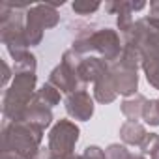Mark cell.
Segmentation results:
<instances>
[{
    "label": "cell",
    "mask_w": 159,
    "mask_h": 159,
    "mask_svg": "<svg viewBox=\"0 0 159 159\" xmlns=\"http://www.w3.org/2000/svg\"><path fill=\"white\" fill-rule=\"evenodd\" d=\"M38 75L36 73H15L11 84L4 90L2 114L10 122H25V112L36 96Z\"/></svg>",
    "instance_id": "6da1fadb"
},
{
    "label": "cell",
    "mask_w": 159,
    "mask_h": 159,
    "mask_svg": "<svg viewBox=\"0 0 159 159\" xmlns=\"http://www.w3.org/2000/svg\"><path fill=\"white\" fill-rule=\"evenodd\" d=\"M45 129L30 122H10L2 129V152L17 153L28 159L38 148H41Z\"/></svg>",
    "instance_id": "7a4b0ae2"
},
{
    "label": "cell",
    "mask_w": 159,
    "mask_h": 159,
    "mask_svg": "<svg viewBox=\"0 0 159 159\" xmlns=\"http://www.w3.org/2000/svg\"><path fill=\"white\" fill-rule=\"evenodd\" d=\"M122 39L124 43L135 45L137 49H140L144 58L159 60V25L153 23L148 15L137 19L131 32Z\"/></svg>",
    "instance_id": "3957f363"
},
{
    "label": "cell",
    "mask_w": 159,
    "mask_h": 159,
    "mask_svg": "<svg viewBox=\"0 0 159 159\" xmlns=\"http://www.w3.org/2000/svg\"><path fill=\"white\" fill-rule=\"evenodd\" d=\"M81 137V129L73 120L62 118L56 120L47 135V146L52 155L58 157H71L75 155V146Z\"/></svg>",
    "instance_id": "277c9868"
},
{
    "label": "cell",
    "mask_w": 159,
    "mask_h": 159,
    "mask_svg": "<svg viewBox=\"0 0 159 159\" xmlns=\"http://www.w3.org/2000/svg\"><path fill=\"white\" fill-rule=\"evenodd\" d=\"M92 45H94V52H98L99 58H103L107 64H114L122 54L124 39L118 34V30L99 28V30H94L92 34Z\"/></svg>",
    "instance_id": "5b68a950"
},
{
    "label": "cell",
    "mask_w": 159,
    "mask_h": 159,
    "mask_svg": "<svg viewBox=\"0 0 159 159\" xmlns=\"http://www.w3.org/2000/svg\"><path fill=\"white\" fill-rule=\"evenodd\" d=\"M49 83L52 86H56L62 94L69 96V94H75V92H83L86 90V83H83V79L79 77V73L64 64H58L52 67L51 75H49Z\"/></svg>",
    "instance_id": "8992f818"
},
{
    "label": "cell",
    "mask_w": 159,
    "mask_h": 159,
    "mask_svg": "<svg viewBox=\"0 0 159 159\" xmlns=\"http://www.w3.org/2000/svg\"><path fill=\"white\" fill-rule=\"evenodd\" d=\"M96 99L94 96H90V92L83 90V92H75L69 94L66 98V112L71 120L75 122H88L94 112H96Z\"/></svg>",
    "instance_id": "52a82bcc"
},
{
    "label": "cell",
    "mask_w": 159,
    "mask_h": 159,
    "mask_svg": "<svg viewBox=\"0 0 159 159\" xmlns=\"http://www.w3.org/2000/svg\"><path fill=\"white\" fill-rule=\"evenodd\" d=\"M111 77H112V83L114 88L118 92V96L124 98H131L135 94H139V71L122 66L120 62L111 64Z\"/></svg>",
    "instance_id": "ba28073f"
},
{
    "label": "cell",
    "mask_w": 159,
    "mask_h": 159,
    "mask_svg": "<svg viewBox=\"0 0 159 159\" xmlns=\"http://www.w3.org/2000/svg\"><path fill=\"white\" fill-rule=\"evenodd\" d=\"M109 71H111V64H107L103 58L94 56V54L84 56L83 62H81V66H79V69H77L79 77H81V79H83V83H86V84H90V83H98L99 79L105 77Z\"/></svg>",
    "instance_id": "9c48e42d"
},
{
    "label": "cell",
    "mask_w": 159,
    "mask_h": 159,
    "mask_svg": "<svg viewBox=\"0 0 159 159\" xmlns=\"http://www.w3.org/2000/svg\"><path fill=\"white\" fill-rule=\"evenodd\" d=\"M52 109L45 107L43 103H39L34 96V99L30 101V105L26 107V112H25V122H30L41 129H47V127H52Z\"/></svg>",
    "instance_id": "30bf717a"
},
{
    "label": "cell",
    "mask_w": 159,
    "mask_h": 159,
    "mask_svg": "<svg viewBox=\"0 0 159 159\" xmlns=\"http://www.w3.org/2000/svg\"><path fill=\"white\" fill-rule=\"evenodd\" d=\"M43 34H45V26H43L39 15L36 13L34 6H30L26 10V21H25V36H26L28 47L39 45L43 41Z\"/></svg>",
    "instance_id": "8fae6325"
},
{
    "label": "cell",
    "mask_w": 159,
    "mask_h": 159,
    "mask_svg": "<svg viewBox=\"0 0 159 159\" xmlns=\"http://www.w3.org/2000/svg\"><path fill=\"white\" fill-rule=\"evenodd\" d=\"M92 96L98 103L101 105H109V103H114L116 98H118V92L114 88V83H112V77H111V71L101 77L98 83H94V90H92Z\"/></svg>",
    "instance_id": "7c38bea8"
},
{
    "label": "cell",
    "mask_w": 159,
    "mask_h": 159,
    "mask_svg": "<svg viewBox=\"0 0 159 159\" xmlns=\"http://www.w3.org/2000/svg\"><path fill=\"white\" fill-rule=\"evenodd\" d=\"M146 135H148V131L140 122L125 120L120 125V139L125 146H140V142L144 140Z\"/></svg>",
    "instance_id": "4fadbf2b"
},
{
    "label": "cell",
    "mask_w": 159,
    "mask_h": 159,
    "mask_svg": "<svg viewBox=\"0 0 159 159\" xmlns=\"http://www.w3.org/2000/svg\"><path fill=\"white\" fill-rule=\"evenodd\" d=\"M144 103H146V98L142 94H135L131 98H125L122 103H120V109H122V114L127 118V120H133V122H139L142 118V109H144Z\"/></svg>",
    "instance_id": "5bb4252c"
},
{
    "label": "cell",
    "mask_w": 159,
    "mask_h": 159,
    "mask_svg": "<svg viewBox=\"0 0 159 159\" xmlns=\"http://www.w3.org/2000/svg\"><path fill=\"white\" fill-rule=\"evenodd\" d=\"M118 62L125 67H131V69H140L142 67V62H144V54L140 49H137L135 45H127L124 43V49H122V54L118 58Z\"/></svg>",
    "instance_id": "9a60e30c"
},
{
    "label": "cell",
    "mask_w": 159,
    "mask_h": 159,
    "mask_svg": "<svg viewBox=\"0 0 159 159\" xmlns=\"http://www.w3.org/2000/svg\"><path fill=\"white\" fill-rule=\"evenodd\" d=\"M62 92L56 88V86H52L49 81L36 92V99L39 101V103H43L45 107H49V109H52V107H56V105H60V101H62Z\"/></svg>",
    "instance_id": "2e32d148"
},
{
    "label": "cell",
    "mask_w": 159,
    "mask_h": 159,
    "mask_svg": "<svg viewBox=\"0 0 159 159\" xmlns=\"http://www.w3.org/2000/svg\"><path fill=\"white\" fill-rule=\"evenodd\" d=\"M36 67H38V60L30 51L13 58V73H36Z\"/></svg>",
    "instance_id": "e0dca14e"
},
{
    "label": "cell",
    "mask_w": 159,
    "mask_h": 159,
    "mask_svg": "<svg viewBox=\"0 0 159 159\" xmlns=\"http://www.w3.org/2000/svg\"><path fill=\"white\" fill-rule=\"evenodd\" d=\"M146 75V81L152 88L159 90V60H153V58H144L142 62V67H140Z\"/></svg>",
    "instance_id": "ac0fdd59"
},
{
    "label": "cell",
    "mask_w": 159,
    "mask_h": 159,
    "mask_svg": "<svg viewBox=\"0 0 159 159\" xmlns=\"http://www.w3.org/2000/svg\"><path fill=\"white\" fill-rule=\"evenodd\" d=\"M142 120L150 127H159V105L157 99H146L142 109Z\"/></svg>",
    "instance_id": "d6986e66"
},
{
    "label": "cell",
    "mask_w": 159,
    "mask_h": 159,
    "mask_svg": "<svg viewBox=\"0 0 159 159\" xmlns=\"http://www.w3.org/2000/svg\"><path fill=\"white\" fill-rule=\"evenodd\" d=\"M101 8V2H88V0H77V2L71 4V10L77 13V15H94L98 10Z\"/></svg>",
    "instance_id": "ffe728a7"
},
{
    "label": "cell",
    "mask_w": 159,
    "mask_h": 159,
    "mask_svg": "<svg viewBox=\"0 0 159 159\" xmlns=\"http://www.w3.org/2000/svg\"><path fill=\"white\" fill-rule=\"evenodd\" d=\"M105 155L107 159H129L131 157V152L127 150L125 144H120V142H112L105 148Z\"/></svg>",
    "instance_id": "44dd1931"
},
{
    "label": "cell",
    "mask_w": 159,
    "mask_h": 159,
    "mask_svg": "<svg viewBox=\"0 0 159 159\" xmlns=\"http://www.w3.org/2000/svg\"><path fill=\"white\" fill-rule=\"evenodd\" d=\"M140 153H144V155H150L153 150H157L159 148V135L157 133H148L146 137H144V140L140 142Z\"/></svg>",
    "instance_id": "7402d4cb"
},
{
    "label": "cell",
    "mask_w": 159,
    "mask_h": 159,
    "mask_svg": "<svg viewBox=\"0 0 159 159\" xmlns=\"http://www.w3.org/2000/svg\"><path fill=\"white\" fill-rule=\"evenodd\" d=\"M83 155H84L86 159H107L105 150H103V148H99L98 144H88V146L84 148Z\"/></svg>",
    "instance_id": "603a6c76"
},
{
    "label": "cell",
    "mask_w": 159,
    "mask_h": 159,
    "mask_svg": "<svg viewBox=\"0 0 159 159\" xmlns=\"http://www.w3.org/2000/svg\"><path fill=\"white\" fill-rule=\"evenodd\" d=\"M2 69H4V73H2V88L6 90L11 83L10 81H13V77H15V73L11 71V67L8 66V62L6 60H2Z\"/></svg>",
    "instance_id": "cb8c5ba5"
},
{
    "label": "cell",
    "mask_w": 159,
    "mask_h": 159,
    "mask_svg": "<svg viewBox=\"0 0 159 159\" xmlns=\"http://www.w3.org/2000/svg\"><path fill=\"white\" fill-rule=\"evenodd\" d=\"M51 157H52V153H51L49 146H41V148H38L28 159H51Z\"/></svg>",
    "instance_id": "d4e9b609"
},
{
    "label": "cell",
    "mask_w": 159,
    "mask_h": 159,
    "mask_svg": "<svg viewBox=\"0 0 159 159\" xmlns=\"http://www.w3.org/2000/svg\"><path fill=\"white\" fill-rule=\"evenodd\" d=\"M153 23L159 25V0H152L150 2V15H148Z\"/></svg>",
    "instance_id": "484cf974"
},
{
    "label": "cell",
    "mask_w": 159,
    "mask_h": 159,
    "mask_svg": "<svg viewBox=\"0 0 159 159\" xmlns=\"http://www.w3.org/2000/svg\"><path fill=\"white\" fill-rule=\"evenodd\" d=\"M0 159H25V157H21L17 153H11V152H2V157Z\"/></svg>",
    "instance_id": "4316f807"
},
{
    "label": "cell",
    "mask_w": 159,
    "mask_h": 159,
    "mask_svg": "<svg viewBox=\"0 0 159 159\" xmlns=\"http://www.w3.org/2000/svg\"><path fill=\"white\" fill-rule=\"evenodd\" d=\"M129 159H146V155H144V153H131Z\"/></svg>",
    "instance_id": "83f0119b"
},
{
    "label": "cell",
    "mask_w": 159,
    "mask_h": 159,
    "mask_svg": "<svg viewBox=\"0 0 159 159\" xmlns=\"http://www.w3.org/2000/svg\"><path fill=\"white\" fill-rule=\"evenodd\" d=\"M150 159H159V148H157V150H153V152L150 153Z\"/></svg>",
    "instance_id": "f1b7e54d"
},
{
    "label": "cell",
    "mask_w": 159,
    "mask_h": 159,
    "mask_svg": "<svg viewBox=\"0 0 159 159\" xmlns=\"http://www.w3.org/2000/svg\"><path fill=\"white\" fill-rule=\"evenodd\" d=\"M71 159H86V157L81 153V155H71Z\"/></svg>",
    "instance_id": "f546056e"
},
{
    "label": "cell",
    "mask_w": 159,
    "mask_h": 159,
    "mask_svg": "<svg viewBox=\"0 0 159 159\" xmlns=\"http://www.w3.org/2000/svg\"><path fill=\"white\" fill-rule=\"evenodd\" d=\"M51 159H71V157H58V155H52Z\"/></svg>",
    "instance_id": "4dcf8cb0"
},
{
    "label": "cell",
    "mask_w": 159,
    "mask_h": 159,
    "mask_svg": "<svg viewBox=\"0 0 159 159\" xmlns=\"http://www.w3.org/2000/svg\"><path fill=\"white\" fill-rule=\"evenodd\" d=\"M157 105H159V98H157Z\"/></svg>",
    "instance_id": "1f68e13d"
}]
</instances>
